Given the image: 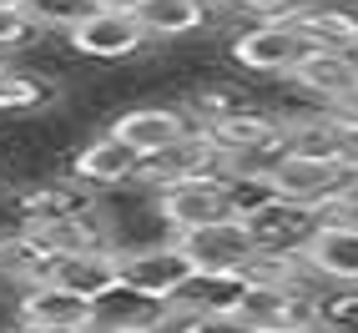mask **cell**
I'll return each instance as SVG.
<instances>
[{
	"label": "cell",
	"instance_id": "6da1fadb",
	"mask_svg": "<svg viewBox=\"0 0 358 333\" xmlns=\"http://www.w3.org/2000/svg\"><path fill=\"white\" fill-rule=\"evenodd\" d=\"M273 187L282 202L328 212L338 197H348L358 187V166L348 157H303V152H282V162L273 166Z\"/></svg>",
	"mask_w": 358,
	"mask_h": 333
},
{
	"label": "cell",
	"instance_id": "7a4b0ae2",
	"mask_svg": "<svg viewBox=\"0 0 358 333\" xmlns=\"http://www.w3.org/2000/svg\"><path fill=\"white\" fill-rule=\"evenodd\" d=\"M313 51L318 45L293 20H257L252 31H243L232 41V61L248 66V71H262V76H293Z\"/></svg>",
	"mask_w": 358,
	"mask_h": 333
},
{
	"label": "cell",
	"instance_id": "3957f363",
	"mask_svg": "<svg viewBox=\"0 0 358 333\" xmlns=\"http://www.w3.org/2000/svg\"><path fill=\"white\" fill-rule=\"evenodd\" d=\"M157 212L166 227H177V237L197 232V227H217L232 218V197H227V177H197V182H177L157 197Z\"/></svg>",
	"mask_w": 358,
	"mask_h": 333
},
{
	"label": "cell",
	"instance_id": "277c9868",
	"mask_svg": "<svg viewBox=\"0 0 358 333\" xmlns=\"http://www.w3.org/2000/svg\"><path fill=\"white\" fill-rule=\"evenodd\" d=\"M192 278H197V268H192V257H187L177 243L122 253V283L136 288V293H147V298H157V303H177Z\"/></svg>",
	"mask_w": 358,
	"mask_h": 333
},
{
	"label": "cell",
	"instance_id": "5b68a950",
	"mask_svg": "<svg viewBox=\"0 0 358 333\" xmlns=\"http://www.w3.org/2000/svg\"><path fill=\"white\" fill-rule=\"evenodd\" d=\"M237 318L257 333H293L303 323H318V303L282 283H248L237 298Z\"/></svg>",
	"mask_w": 358,
	"mask_h": 333
},
{
	"label": "cell",
	"instance_id": "8992f818",
	"mask_svg": "<svg viewBox=\"0 0 358 333\" xmlns=\"http://www.w3.org/2000/svg\"><path fill=\"white\" fill-rule=\"evenodd\" d=\"M177 248L192 257L197 273H248V263L257 257V243H252L243 218H227L217 227H197V232L177 237Z\"/></svg>",
	"mask_w": 358,
	"mask_h": 333
},
{
	"label": "cell",
	"instance_id": "52a82bcc",
	"mask_svg": "<svg viewBox=\"0 0 358 333\" xmlns=\"http://www.w3.org/2000/svg\"><path fill=\"white\" fill-rule=\"evenodd\" d=\"M222 172V147L212 141V132H192V136H182L177 147H166L157 157L141 162V177L136 182H147V187H177V182H197V177H217Z\"/></svg>",
	"mask_w": 358,
	"mask_h": 333
},
{
	"label": "cell",
	"instance_id": "ba28073f",
	"mask_svg": "<svg viewBox=\"0 0 358 333\" xmlns=\"http://www.w3.org/2000/svg\"><path fill=\"white\" fill-rule=\"evenodd\" d=\"M318 227H323V212L298 207V202H282V197L268 202L257 218H248V232H252L257 253H288V257H303Z\"/></svg>",
	"mask_w": 358,
	"mask_h": 333
},
{
	"label": "cell",
	"instance_id": "9c48e42d",
	"mask_svg": "<svg viewBox=\"0 0 358 333\" xmlns=\"http://www.w3.org/2000/svg\"><path fill=\"white\" fill-rule=\"evenodd\" d=\"M20 323L56 328V333H91L96 328V303L61 288V283H36V288L20 293Z\"/></svg>",
	"mask_w": 358,
	"mask_h": 333
},
{
	"label": "cell",
	"instance_id": "30bf717a",
	"mask_svg": "<svg viewBox=\"0 0 358 333\" xmlns=\"http://www.w3.org/2000/svg\"><path fill=\"white\" fill-rule=\"evenodd\" d=\"M166 323H177L172 303H157L127 288V283H116L106 298H96V328L91 333H166Z\"/></svg>",
	"mask_w": 358,
	"mask_h": 333
},
{
	"label": "cell",
	"instance_id": "8fae6325",
	"mask_svg": "<svg viewBox=\"0 0 358 333\" xmlns=\"http://www.w3.org/2000/svg\"><path fill=\"white\" fill-rule=\"evenodd\" d=\"M192 132L197 127L187 122L177 106H136V111H127V116L111 122V136H122L131 152H141V162L166 152V147H177V141L192 136Z\"/></svg>",
	"mask_w": 358,
	"mask_h": 333
},
{
	"label": "cell",
	"instance_id": "7c38bea8",
	"mask_svg": "<svg viewBox=\"0 0 358 333\" xmlns=\"http://www.w3.org/2000/svg\"><path fill=\"white\" fill-rule=\"evenodd\" d=\"M71 45L91 61H122V56L147 45V26H141L131 10H96L86 26L71 31Z\"/></svg>",
	"mask_w": 358,
	"mask_h": 333
},
{
	"label": "cell",
	"instance_id": "4fadbf2b",
	"mask_svg": "<svg viewBox=\"0 0 358 333\" xmlns=\"http://www.w3.org/2000/svg\"><path fill=\"white\" fill-rule=\"evenodd\" d=\"M308 268H313L318 278L328 283H343V288H358V232L353 227H338V222H328L313 232V243H308Z\"/></svg>",
	"mask_w": 358,
	"mask_h": 333
},
{
	"label": "cell",
	"instance_id": "5bb4252c",
	"mask_svg": "<svg viewBox=\"0 0 358 333\" xmlns=\"http://www.w3.org/2000/svg\"><path fill=\"white\" fill-rule=\"evenodd\" d=\"M76 177L91 182V187H122V182H136L141 177V152H131L122 136H96L86 141L81 157H76Z\"/></svg>",
	"mask_w": 358,
	"mask_h": 333
},
{
	"label": "cell",
	"instance_id": "9a60e30c",
	"mask_svg": "<svg viewBox=\"0 0 358 333\" xmlns=\"http://www.w3.org/2000/svg\"><path fill=\"white\" fill-rule=\"evenodd\" d=\"M51 283H61V288L81 293V298H106L116 283H122V253H81V257H61V263H51Z\"/></svg>",
	"mask_w": 358,
	"mask_h": 333
},
{
	"label": "cell",
	"instance_id": "2e32d148",
	"mask_svg": "<svg viewBox=\"0 0 358 333\" xmlns=\"http://www.w3.org/2000/svg\"><path fill=\"white\" fill-rule=\"evenodd\" d=\"M20 218H26V227L91 218V192H86V182H81V177H71V182H51V187H36V192L20 197Z\"/></svg>",
	"mask_w": 358,
	"mask_h": 333
},
{
	"label": "cell",
	"instance_id": "e0dca14e",
	"mask_svg": "<svg viewBox=\"0 0 358 333\" xmlns=\"http://www.w3.org/2000/svg\"><path fill=\"white\" fill-rule=\"evenodd\" d=\"M207 132H212V141L222 147V162H227V157H243V152H262V147H282V122L257 116V111L217 116V122H207Z\"/></svg>",
	"mask_w": 358,
	"mask_h": 333
},
{
	"label": "cell",
	"instance_id": "ac0fdd59",
	"mask_svg": "<svg viewBox=\"0 0 358 333\" xmlns=\"http://www.w3.org/2000/svg\"><path fill=\"white\" fill-rule=\"evenodd\" d=\"M31 243L61 263V257H81V253H106V227L96 218H71V222H45V227H20Z\"/></svg>",
	"mask_w": 358,
	"mask_h": 333
},
{
	"label": "cell",
	"instance_id": "d6986e66",
	"mask_svg": "<svg viewBox=\"0 0 358 333\" xmlns=\"http://www.w3.org/2000/svg\"><path fill=\"white\" fill-rule=\"evenodd\" d=\"M293 81H298L303 91H313L318 101L338 106L348 91L358 86V66H353V56H338V51H313V56L293 71Z\"/></svg>",
	"mask_w": 358,
	"mask_h": 333
},
{
	"label": "cell",
	"instance_id": "ffe728a7",
	"mask_svg": "<svg viewBox=\"0 0 358 333\" xmlns=\"http://www.w3.org/2000/svg\"><path fill=\"white\" fill-rule=\"evenodd\" d=\"M288 20L318 45V51H338V56H353V51H358V15H353V10H338V6H303V10L288 15Z\"/></svg>",
	"mask_w": 358,
	"mask_h": 333
},
{
	"label": "cell",
	"instance_id": "44dd1931",
	"mask_svg": "<svg viewBox=\"0 0 358 333\" xmlns=\"http://www.w3.org/2000/svg\"><path fill=\"white\" fill-rule=\"evenodd\" d=\"M243 288H248L243 273H197L172 308H177V313H237Z\"/></svg>",
	"mask_w": 358,
	"mask_h": 333
},
{
	"label": "cell",
	"instance_id": "7402d4cb",
	"mask_svg": "<svg viewBox=\"0 0 358 333\" xmlns=\"http://www.w3.org/2000/svg\"><path fill=\"white\" fill-rule=\"evenodd\" d=\"M136 20L147 36H187L207 20V0H141Z\"/></svg>",
	"mask_w": 358,
	"mask_h": 333
},
{
	"label": "cell",
	"instance_id": "603a6c76",
	"mask_svg": "<svg viewBox=\"0 0 358 333\" xmlns=\"http://www.w3.org/2000/svg\"><path fill=\"white\" fill-rule=\"evenodd\" d=\"M26 15L41 31H66L71 36L76 26H86V20L96 15V0H31Z\"/></svg>",
	"mask_w": 358,
	"mask_h": 333
},
{
	"label": "cell",
	"instance_id": "cb8c5ba5",
	"mask_svg": "<svg viewBox=\"0 0 358 333\" xmlns=\"http://www.w3.org/2000/svg\"><path fill=\"white\" fill-rule=\"evenodd\" d=\"M51 101V86L26 71H0V111H36Z\"/></svg>",
	"mask_w": 358,
	"mask_h": 333
},
{
	"label": "cell",
	"instance_id": "d4e9b609",
	"mask_svg": "<svg viewBox=\"0 0 358 333\" xmlns=\"http://www.w3.org/2000/svg\"><path fill=\"white\" fill-rule=\"evenodd\" d=\"M172 333H257V328H248L237 313H177Z\"/></svg>",
	"mask_w": 358,
	"mask_h": 333
},
{
	"label": "cell",
	"instance_id": "484cf974",
	"mask_svg": "<svg viewBox=\"0 0 358 333\" xmlns=\"http://www.w3.org/2000/svg\"><path fill=\"white\" fill-rule=\"evenodd\" d=\"M318 323L323 328H338V333H358V293H338V298H328L318 303Z\"/></svg>",
	"mask_w": 358,
	"mask_h": 333
},
{
	"label": "cell",
	"instance_id": "4316f807",
	"mask_svg": "<svg viewBox=\"0 0 358 333\" xmlns=\"http://www.w3.org/2000/svg\"><path fill=\"white\" fill-rule=\"evenodd\" d=\"M36 31H41V26H36L26 10H0V56H6V51H20V45H31Z\"/></svg>",
	"mask_w": 358,
	"mask_h": 333
},
{
	"label": "cell",
	"instance_id": "83f0119b",
	"mask_svg": "<svg viewBox=\"0 0 358 333\" xmlns=\"http://www.w3.org/2000/svg\"><path fill=\"white\" fill-rule=\"evenodd\" d=\"M323 218H328V222H338V227H353V232H358V187H353L348 197L333 202V207L323 212Z\"/></svg>",
	"mask_w": 358,
	"mask_h": 333
},
{
	"label": "cell",
	"instance_id": "f1b7e54d",
	"mask_svg": "<svg viewBox=\"0 0 358 333\" xmlns=\"http://www.w3.org/2000/svg\"><path fill=\"white\" fill-rule=\"evenodd\" d=\"M237 6H252V10H268L262 20H288V15H298L303 6H293V0H237Z\"/></svg>",
	"mask_w": 358,
	"mask_h": 333
},
{
	"label": "cell",
	"instance_id": "f546056e",
	"mask_svg": "<svg viewBox=\"0 0 358 333\" xmlns=\"http://www.w3.org/2000/svg\"><path fill=\"white\" fill-rule=\"evenodd\" d=\"M328 116H333L338 127H358V86L348 91V97H343L338 106H328Z\"/></svg>",
	"mask_w": 358,
	"mask_h": 333
},
{
	"label": "cell",
	"instance_id": "4dcf8cb0",
	"mask_svg": "<svg viewBox=\"0 0 358 333\" xmlns=\"http://www.w3.org/2000/svg\"><path fill=\"white\" fill-rule=\"evenodd\" d=\"M338 147H343V157L358 166V127H338Z\"/></svg>",
	"mask_w": 358,
	"mask_h": 333
},
{
	"label": "cell",
	"instance_id": "1f68e13d",
	"mask_svg": "<svg viewBox=\"0 0 358 333\" xmlns=\"http://www.w3.org/2000/svg\"><path fill=\"white\" fill-rule=\"evenodd\" d=\"M96 10H141V0H96Z\"/></svg>",
	"mask_w": 358,
	"mask_h": 333
},
{
	"label": "cell",
	"instance_id": "d6a6232c",
	"mask_svg": "<svg viewBox=\"0 0 358 333\" xmlns=\"http://www.w3.org/2000/svg\"><path fill=\"white\" fill-rule=\"evenodd\" d=\"M31 0H0V10H26Z\"/></svg>",
	"mask_w": 358,
	"mask_h": 333
},
{
	"label": "cell",
	"instance_id": "836d02e7",
	"mask_svg": "<svg viewBox=\"0 0 358 333\" xmlns=\"http://www.w3.org/2000/svg\"><path fill=\"white\" fill-rule=\"evenodd\" d=\"M293 333H333V328H323V323H303V328H293Z\"/></svg>",
	"mask_w": 358,
	"mask_h": 333
},
{
	"label": "cell",
	"instance_id": "e575fe53",
	"mask_svg": "<svg viewBox=\"0 0 358 333\" xmlns=\"http://www.w3.org/2000/svg\"><path fill=\"white\" fill-rule=\"evenodd\" d=\"M15 333H56V328H26V323H20V328H15Z\"/></svg>",
	"mask_w": 358,
	"mask_h": 333
},
{
	"label": "cell",
	"instance_id": "d590c367",
	"mask_svg": "<svg viewBox=\"0 0 358 333\" xmlns=\"http://www.w3.org/2000/svg\"><path fill=\"white\" fill-rule=\"evenodd\" d=\"M353 66H358V51H353Z\"/></svg>",
	"mask_w": 358,
	"mask_h": 333
},
{
	"label": "cell",
	"instance_id": "8d00e7d4",
	"mask_svg": "<svg viewBox=\"0 0 358 333\" xmlns=\"http://www.w3.org/2000/svg\"><path fill=\"white\" fill-rule=\"evenodd\" d=\"M0 71H6V66H0Z\"/></svg>",
	"mask_w": 358,
	"mask_h": 333
}]
</instances>
